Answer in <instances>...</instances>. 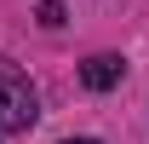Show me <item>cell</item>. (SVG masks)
<instances>
[{
    "mask_svg": "<svg viewBox=\"0 0 149 144\" xmlns=\"http://www.w3.org/2000/svg\"><path fill=\"white\" fill-rule=\"evenodd\" d=\"M35 115H40V98L29 87V75L12 58H0V133H29Z\"/></svg>",
    "mask_w": 149,
    "mask_h": 144,
    "instance_id": "1",
    "label": "cell"
},
{
    "mask_svg": "<svg viewBox=\"0 0 149 144\" xmlns=\"http://www.w3.org/2000/svg\"><path fill=\"white\" fill-rule=\"evenodd\" d=\"M120 69H126L120 58L97 52V58H86V64H80V81H86L92 92H109V87H120Z\"/></svg>",
    "mask_w": 149,
    "mask_h": 144,
    "instance_id": "2",
    "label": "cell"
},
{
    "mask_svg": "<svg viewBox=\"0 0 149 144\" xmlns=\"http://www.w3.org/2000/svg\"><path fill=\"white\" fill-rule=\"evenodd\" d=\"M40 23H46V29H63V6H57V0H40V12H35Z\"/></svg>",
    "mask_w": 149,
    "mask_h": 144,
    "instance_id": "3",
    "label": "cell"
},
{
    "mask_svg": "<svg viewBox=\"0 0 149 144\" xmlns=\"http://www.w3.org/2000/svg\"><path fill=\"white\" fill-rule=\"evenodd\" d=\"M63 144H97V138H63Z\"/></svg>",
    "mask_w": 149,
    "mask_h": 144,
    "instance_id": "4",
    "label": "cell"
}]
</instances>
